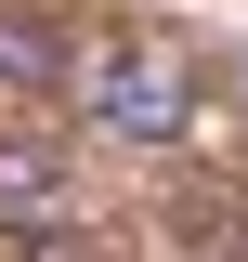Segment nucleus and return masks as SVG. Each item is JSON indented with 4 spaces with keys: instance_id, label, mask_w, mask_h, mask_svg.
<instances>
[{
    "instance_id": "obj_2",
    "label": "nucleus",
    "mask_w": 248,
    "mask_h": 262,
    "mask_svg": "<svg viewBox=\"0 0 248 262\" xmlns=\"http://www.w3.org/2000/svg\"><path fill=\"white\" fill-rule=\"evenodd\" d=\"M79 223V158L39 131H0V236H65Z\"/></svg>"
},
{
    "instance_id": "obj_1",
    "label": "nucleus",
    "mask_w": 248,
    "mask_h": 262,
    "mask_svg": "<svg viewBox=\"0 0 248 262\" xmlns=\"http://www.w3.org/2000/svg\"><path fill=\"white\" fill-rule=\"evenodd\" d=\"M79 105H92L105 144H183V118H196V53H183V39H105V53L79 66Z\"/></svg>"
},
{
    "instance_id": "obj_3",
    "label": "nucleus",
    "mask_w": 248,
    "mask_h": 262,
    "mask_svg": "<svg viewBox=\"0 0 248 262\" xmlns=\"http://www.w3.org/2000/svg\"><path fill=\"white\" fill-rule=\"evenodd\" d=\"M79 39L53 27V13H0V92H79Z\"/></svg>"
}]
</instances>
